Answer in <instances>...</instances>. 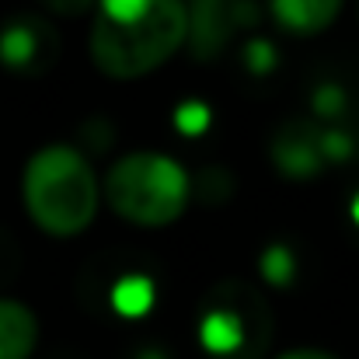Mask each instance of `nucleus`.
Returning <instances> with one entry per match:
<instances>
[{"mask_svg":"<svg viewBox=\"0 0 359 359\" xmlns=\"http://www.w3.org/2000/svg\"><path fill=\"white\" fill-rule=\"evenodd\" d=\"M185 39V0H98L91 60L112 81H140L161 70Z\"/></svg>","mask_w":359,"mask_h":359,"instance_id":"obj_1","label":"nucleus"},{"mask_svg":"<svg viewBox=\"0 0 359 359\" xmlns=\"http://www.w3.org/2000/svg\"><path fill=\"white\" fill-rule=\"evenodd\" d=\"M276 359H339V356H332L325 349H290V353H279Z\"/></svg>","mask_w":359,"mask_h":359,"instance_id":"obj_14","label":"nucleus"},{"mask_svg":"<svg viewBox=\"0 0 359 359\" xmlns=\"http://www.w3.org/2000/svg\"><path fill=\"white\" fill-rule=\"evenodd\" d=\"M346 0H269V14L276 18V25L290 35H318L325 32Z\"/></svg>","mask_w":359,"mask_h":359,"instance_id":"obj_8","label":"nucleus"},{"mask_svg":"<svg viewBox=\"0 0 359 359\" xmlns=\"http://www.w3.org/2000/svg\"><path fill=\"white\" fill-rule=\"evenodd\" d=\"M21 199L35 227L49 238H77L91 227L102 185L88 157L70 143L35 150L21 175Z\"/></svg>","mask_w":359,"mask_h":359,"instance_id":"obj_2","label":"nucleus"},{"mask_svg":"<svg viewBox=\"0 0 359 359\" xmlns=\"http://www.w3.org/2000/svg\"><path fill=\"white\" fill-rule=\"evenodd\" d=\"M272 339V314L248 283H220L210 290L199 318V342L213 359H262Z\"/></svg>","mask_w":359,"mask_h":359,"instance_id":"obj_4","label":"nucleus"},{"mask_svg":"<svg viewBox=\"0 0 359 359\" xmlns=\"http://www.w3.org/2000/svg\"><path fill=\"white\" fill-rule=\"evenodd\" d=\"M116 304H119L122 314H140V311H147V304H150V286L147 283H122L119 293H116Z\"/></svg>","mask_w":359,"mask_h":359,"instance_id":"obj_11","label":"nucleus"},{"mask_svg":"<svg viewBox=\"0 0 359 359\" xmlns=\"http://www.w3.org/2000/svg\"><path fill=\"white\" fill-rule=\"evenodd\" d=\"M262 272H265V279L272 286H286L293 279V272H297V262H293V255L286 248H269L265 262H262Z\"/></svg>","mask_w":359,"mask_h":359,"instance_id":"obj_10","label":"nucleus"},{"mask_svg":"<svg viewBox=\"0 0 359 359\" xmlns=\"http://www.w3.org/2000/svg\"><path fill=\"white\" fill-rule=\"evenodd\" d=\"M189 175L185 168L154 150H133L119 157L102 185L109 210L136 227H168L189 206Z\"/></svg>","mask_w":359,"mask_h":359,"instance_id":"obj_3","label":"nucleus"},{"mask_svg":"<svg viewBox=\"0 0 359 359\" xmlns=\"http://www.w3.org/2000/svg\"><path fill=\"white\" fill-rule=\"evenodd\" d=\"M39 342V318L28 304L0 300V359H32Z\"/></svg>","mask_w":359,"mask_h":359,"instance_id":"obj_9","label":"nucleus"},{"mask_svg":"<svg viewBox=\"0 0 359 359\" xmlns=\"http://www.w3.org/2000/svg\"><path fill=\"white\" fill-rule=\"evenodd\" d=\"M53 32L39 21H14L0 32V60L11 70H35L49 67L53 60Z\"/></svg>","mask_w":359,"mask_h":359,"instance_id":"obj_7","label":"nucleus"},{"mask_svg":"<svg viewBox=\"0 0 359 359\" xmlns=\"http://www.w3.org/2000/svg\"><path fill=\"white\" fill-rule=\"evenodd\" d=\"M269 157L272 164L283 171V178H297V182H311L321 175L325 150H321V133L311 122L286 119L283 126H276L272 140H269Z\"/></svg>","mask_w":359,"mask_h":359,"instance_id":"obj_6","label":"nucleus"},{"mask_svg":"<svg viewBox=\"0 0 359 359\" xmlns=\"http://www.w3.org/2000/svg\"><path fill=\"white\" fill-rule=\"evenodd\" d=\"M314 105H318V112H325V119H332V116L342 112V91L339 88H321Z\"/></svg>","mask_w":359,"mask_h":359,"instance_id":"obj_12","label":"nucleus"},{"mask_svg":"<svg viewBox=\"0 0 359 359\" xmlns=\"http://www.w3.org/2000/svg\"><path fill=\"white\" fill-rule=\"evenodd\" d=\"M353 217H356V220H359V199H356V206H353Z\"/></svg>","mask_w":359,"mask_h":359,"instance_id":"obj_15","label":"nucleus"},{"mask_svg":"<svg viewBox=\"0 0 359 359\" xmlns=\"http://www.w3.org/2000/svg\"><path fill=\"white\" fill-rule=\"evenodd\" d=\"M46 11H53V14H63V18H74V14H84L95 0H39Z\"/></svg>","mask_w":359,"mask_h":359,"instance_id":"obj_13","label":"nucleus"},{"mask_svg":"<svg viewBox=\"0 0 359 359\" xmlns=\"http://www.w3.org/2000/svg\"><path fill=\"white\" fill-rule=\"evenodd\" d=\"M189 49L199 63H213L241 32L255 28L262 11L255 0H189Z\"/></svg>","mask_w":359,"mask_h":359,"instance_id":"obj_5","label":"nucleus"}]
</instances>
